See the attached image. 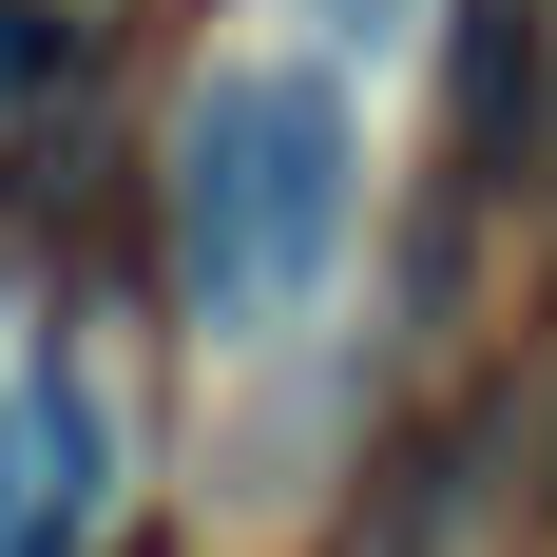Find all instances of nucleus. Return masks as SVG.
<instances>
[{
    "label": "nucleus",
    "instance_id": "f257e3e1",
    "mask_svg": "<svg viewBox=\"0 0 557 557\" xmlns=\"http://www.w3.org/2000/svg\"><path fill=\"white\" fill-rule=\"evenodd\" d=\"M346 173L366 154H346V97L308 58L212 77L173 115V288H193V327H288L346 270Z\"/></svg>",
    "mask_w": 557,
    "mask_h": 557
},
{
    "label": "nucleus",
    "instance_id": "f03ea898",
    "mask_svg": "<svg viewBox=\"0 0 557 557\" xmlns=\"http://www.w3.org/2000/svg\"><path fill=\"white\" fill-rule=\"evenodd\" d=\"M539 97H557V20L539 0H461V193H519Z\"/></svg>",
    "mask_w": 557,
    "mask_h": 557
},
{
    "label": "nucleus",
    "instance_id": "7ed1b4c3",
    "mask_svg": "<svg viewBox=\"0 0 557 557\" xmlns=\"http://www.w3.org/2000/svg\"><path fill=\"white\" fill-rule=\"evenodd\" d=\"M58 39H77V0H0V135H20V97L58 77Z\"/></svg>",
    "mask_w": 557,
    "mask_h": 557
},
{
    "label": "nucleus",
    "instance_id": "20e7f679",
    "mask_svg": "<svg viewBox=\"0 0 557 557\" xmlns=\"http://www.w3.org/2000/svg\"><path fill=\"white\" fill-rule=\"evenodd\" d=\"M0 557H39V385L0 404Z\"/></svg>",
    "mask_w": 557,
    "mask_h": 557
},
{
    "label": "nucleus",
    "instance_id": "39448f33",
    "mask_svg": "<svg viewBox=\"0 0 557 557\" xmlns=\"http://www.w3.org/2000/svg\"><path fill=\"white\" fill-rule=\"evenodd\" d=\"M308 20H327V39H404L423 0H308Z\"/></svg>",
    "mask_w": 557,
    "mask_h": 557
},
{
    "label": "nucleus",
    "instance_id": "423d86ee",
    "mask_svg": "<svg viewBox=\"0 0 557 557\" xmlns=\"http://www.w3.org/2000/svg\"><path fill=\"white\" fill-rule=\"evenodd\" d=\"M77 20H97V0H77Z\"/></svg>",
    "mask_w": 557,
    "mask_h": 557
},
{
    "label": "nucleus",
    "instance_id": "0eeeda50",
    "mask_svg": "<svg viewBox=\"0 0 557 557\" xmlns=\"http://www.w3.org/2000/svg\"><path fill=\"white\" fill-rule=\"evenodd\" d=\"M135 557H154V539H135Z\"/></svg>",
    "mask_w": 557,
    "mask_h": 557
}]
</instances>
